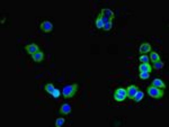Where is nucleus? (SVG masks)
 <instances>
[{
  "label": "nucleus",
  "mask_w": 169,
  "mask_h": 127,
  "mask_svg": "<svg viewBox=\"0 0 169 127\" xmlns=\"http://www.w3.org/2000/svg\"><path fill=\"white\" fill-rule=\"evenodd\" d=\"M40 28H41L44 33H50L53 31V25H52V23H50L49 20H44L42 24L40 25Z\"/></svg>",
  "instance_id": "obj_7"
},
{
  "label": "nucleus",
  "mask_w": 169,
  "mask_h": 127,
  "mask_svg": "<svg viewBox=\"0 0 169 127\" xmlns=\"http://www.w3.org/2000/svg\"><path fill=\"white\" fill-rule=\"evenodd\" d=\"M147 92H148V95L151 97V98H153V99H161L162 97H164V91H162V89H159V88H156V87H153V85H149L148 88H147Z\"/></svg>",
  "instance_id": "obj_2"
},
{
  "label": "nucleus",
  "mask_w": 169,
  "mask_h": 127,
  "mask_svg": "<svg viewBox=\"0 0 169 127\" xmlns=\"http://www.w3.org/2000/svg\"><path fill=\"white\" fill-rule=\"evenodd\" d=\"M149 60L152 62V63H155V62H158L160 61V55H159L157 52H150V56H149Z\"/></svg>",
  "instance_id": "obj_13"
},
{
  "label": "nucleus",
  "mask_w": 169,
  "mask_h": 127,
  "mask_svg": "<svg viewBox=\"0 0 169 127\" xmlns=\"http://www.w3.org/2000/svg\"><path fill=\"white\" fill-rule=\"evenodd\" d=\"M64 123H65V119L62 118V117H60V118H58V119L55 120V124H54V125H55L56 127H61Z\"/></svg>",
  "instance_id": "obj_18"
},
{
  "label": "nucleus",
  "mask_w": 169,
  "mask_h": 127,
  "mask_svg": "<svg viewBox=\"0 0 169 127\" xmlns=\"http://www.w3.org/2000/svg\"><path fill=\"white\" fill-rule=\"evenodd\" d=\"M139 52L141 54H148L151 52V45L149 43H142L139 47Z\"/></svg>",
  "instance_id": "obj_8"
},
{
  "label": "nucleus",
  "mask_w": 169,
  "mask_h": 127,
  "mask_svg": "<svg viewBox=\"0 0 169 127\" xmlns=\"http://www.w3.org/2000/svg\"><path fill=\"white\" fill-rule=\"evenodd\" d=\"M25 50H26L27 53L32 56V55H34V54L37 53V52L40 51V47H38V45H37L36 43H32V44L26 45V46H25Z\"/></svg>",
  "instance_id": "obj_4"
},
{
  "label": "nucleus",
  "mask_w": 169,
  "mask_h": 127,
  "mask_svg": "<svg viewBox=\"0 0 169 127\" xmlns=\"http://www.w3.org/2000/svg\"><path fill=\"white\" fill-rule=\"evenodd\" d=\"M60 90L59 89H54V91H53V94H52V96H53V98H55V99H58L59 97H60Z\"/></svg>",
  "instance_id": "obj_22"
},
{
  "label": "nucleus",
  "mask_w": 169,
  "mask_h": 127,
  "mask_svg": "<svg viewBox=\"0 0 169 127\" xmlns=\"http://www.w3.org/2000/svg\"><path fill=\"white\" fill-rule=\"evenodd\" d=\"M153 68H155V69H157V70L162 69V68H164V63L161 62V60L158 61V62H155V63H153Z\"/></svg>",
  "instance_id": "obj_20"
},
{
  "label": "nucleus",
  "mask_w": 169,
  "mask_h": 127,
  "mask_svg": "<svg viewBox=\"0 0 169 127\" xmlns=\"http://www.w3.org/2000/svg\"><path fill=\"white\" fill-rule=\"evenodd\" d=\"M99 15H100V14H99ZM100 18H102V21H103V24L109 23V21H113V20H111V19H108V18H106V17H103V16H100Z\"/></svg>",
  "instance_id": "obj_23"
},
{
  "label": "nucleus",
  "mask_w": 169,
  "mask_h": 127,
  "mask_svg": "<svg viewBox=\"0 0 169 127\" xmlns=\"http://www.w3.org/2000/svg\"><path fill=\"white\" fill-rule=\"evenodd\" d=\"M149 76H150V73H148V72H140L141 80H147V79H149Z\"/></svg>",
  "instance_id": "obj_21"
},
{
  "label": "nucleus",
  "mask_w": 169,
  "mask_h": 127,
  "mask_svg": "<svg viewBox=\"0 0 169 127\" xmlns=\"http://www.w3.org/2000/svg\"><path fill=\"white\" fill-rule=\"evenodd\" d=\"M32 59L34 62L41 63V62H43V60H44V53H43L42 51H38L37 53H35L34 55H32Z\"/></svg>",
  "instance_id": "obj_10"
},
{
  "label": "nucleus",
  "mask_w": 169,
  "mask_h": 127,
  "mask_svg": "<svg viewBox=\"0 0 169 127\" xmlns=\"http://www.w3.org/2000/svg\"><path fill=\"white\" fill-rule=\"evenodd\" d=\"M60 113L62 114V115H69L70 113H71V106L70 105H68V104H63L61 108H60Z\"/></svg>",
  "instance_id": "obj_12"
},
{
  "label": "nucleus",
  "mask_w": 169,
  "mask_h": 127,
  "mask_svg": "<svg viewBox=\"0 0 169 127\" xmlns=\"http://www.w3.org/2000/svg\"><path fill=\"white\" fill-rule=\"evenodd\" d=\"M95 25H96V28H98V29H103L104 24H103V21H102L100 15L97 16V18H96V20H95Z\"/></svg>",
  "instance_id": "obj_15"
},
{
  "label": "nucleus",
  "mask_w": 169,
  "mask_h": 127,
  "mask_svg": "<svg viewBox=\"0 0 169 127\" xmlns=\"http://www.w3.org/2000/svg\"><path fill=\"white\" fill-rule=\"evenodd\" d=\"M113 97H114V100L117 101V102H122V101H124V100L127 98L126 89H125V88H118V89H116Z\"/></svg>",
  "instance_id": "obj_3"
},
{
  "label": "nucleus",
  "mask_w": 169,
  "mask_h": 127,
  "mask_svg": "<svg viewBox=\"0 0 169 127\" xmlns=\"http://www.w3.org/2000/svg\"><path fill=\"white\" fill-rule=\"evenodd\" d=\"M78 89H79V85L77 83L65 85L63 88V90H62V95H63L64 98H74L76 94H77V91H78Z\"/></svg>",
  "instance_id": "obj_1"
},
{
  "label": "nucleus",
  "mask_w": 169,
  "mask_h": 127,
  "mask_svg": "<svg viewBox=\"0 0 169 127\" xmlns=\"http://www.w3.org/2000/svg\"><path fill=\"white\" fill-rule=\"evenodd\" d=\"M151 85H153V87H156V88H159V89H165V88H166L165 82H164L161 79H155V80L151 82Z\"/></svg>",
  "instance_id": "obj_11"
},
{
  "label": "nucleus",
  "mask_w": 169,
  "mask_h": 127,
  "mask_svg": "<svg viewBox=\"0 0 169 127\" xmlns=\"http://www.w3.org/2000/svg\"><path fill=\"white\" fill-rule=\"evenodd\" d=\"M143 96H144V95H143V92L139 90V91H137V94H135V96H134V98H133L132 100H134L135 102H140V101H142V99H143Z\"/></svg>",
  "instance_id": "obj_14"
},
{
  "label": "nucleus",
  "mask_w": 169,
  "mask_h": 127,
  "mask_svg": "<svg viewBox=\"0 0 169 127\" xmlns=\"http://www.w3.org/2000/svg\"><path fill=\"white\" fill-rule=\"evenodd\" d=\"M54 85H52V83H47V85H45V91L49 94V95H52L53 91H54Z\"/></svg>",
  "instance_id": "obj_16"
},
{
  "label": "nucleus",
  "mask_w": 169,
  "mask_h": 127,
  "mask_svg": "<svg viewBox=\"0 0 169 127\" xmlns=\"http://www.w3.org/2000/svg\"><path fill=\"white\" fill-rule=\"evenodd\" d=\"M139 61L141 63H150V60H149V56L146 54H142L140 57H139Z\"/></svg>",
  "instance_id": "obj_17"
},
{
  "label": "nucleus",
  "mask_w": 169,
  "mask_h": 127,
  "mask_svg": "<svg viewBox=\"0 0 169 127\" xmlns=\"http://www.w3.org/2000/svg\"><path fill=\"white\" fill-rule=\"evenodd\" d=\"M152 66L150 63H141L139 65V71L140 72H148V73H151L152 72Z\"/></svg>",
  "instance_id": "obj_9"
},
{
  "label": "nucleus",
  "mask_w": 169,
  "mask_h": 127,
  "mask_svg": "<svg viewBox=\"0 0 169 127\" xmlns=\"http://www.w3.org/2000/svg\"><path fill=\"white\" fill-rule=\"evenodd\" d=\"M137 91H139V89H137V85H128V87L126 88V96H127V98L132 100V99L134 98V96H135V94H137Z\"/></svg>",
  "instance_id": "obj_5"
},
{
  "label": "nucleus",
  "mask_w": 169,
  "mask_h": 127,
  "mask_svg": "<svg viewBox=\"0 0 169 127\" xmlns=\"http://www.w3.org/2000/svg\"><path fill=\"white\" fill-rule=\"evenodd\" d=\"M113 28V21H109V23H106L104 24V26H103V29L106 31V32H108V31H111Z\"/></svg>",
  "instance_id": "obj_19"
},
{
  "label": "nucleus",
  "mask_w": 169,
  "mask_h": 127,
  "mask_svg": "<svg viewBox=\"0 0 169 127\" xmlns=\"http://www.w3.org/2000/svg\"><path fill=\"white\" fill-rule=\"evenodd\" d=\"M100 16L106 17V18H108V19H111V20H113L114 17H115V15H114L113 10L109 9V8H103V9L100 10Z\"/></svg>",
  "instance_id": "obj_6"
}]
</instances>
